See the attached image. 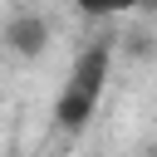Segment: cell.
Here are the masks:
<instances>
[{
  "label": "cell",
  "instance_id": "6da1fadb",
  "mask_svg": "<svg viewBox=\"0 0 157 157\" xmlns=\"http://www.w3.org/2000/svg\"><path fill=\"white\" fill-rule=\"evenodd\" d=\"M108 74H113V39H93L78 49V59L69 64V78L59 88V103H54V123L64 132H83L108 93Z\"/></svg>",
  "mask_w": 157,
  "mask_h": 157
},
{
  "label": "cell",
  "instance_id": "7a4b0ae2",
  "mask_svg": "<svg viewBox=\"0 0 157 157\" xmlns=\"http://www.w3.org/2000/svg\"><path fill=\"white\" fill-rule=\"evenodd\" d=\"M49 20L39 15V10H15L5 25H0V44L5 49H15V54H25V59H34V54H44V44H49Z\"/></svg>",
  "mask_w": 157,
  "mask_h": 157
}]
</instances>
